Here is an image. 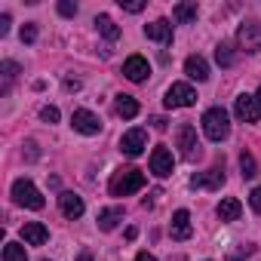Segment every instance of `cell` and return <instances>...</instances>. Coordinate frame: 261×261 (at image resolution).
<instances>
[{
  "mask_svg": "<svg viewBox=\"0 0 261 261\" xmlns=\"http://www.w3.org/2000/svg\"><path fill=\"white\" fill-rule=\"evenodd\" d=\"M145 188V172L142 169H120V172H114V178H111V185H108V191L114 194V197H129V194H136V191H142Z\"/></svg>",
  "mask_w": 261,
  "mask_h": 261,
  "instance_id": "cell-1",
  "label": "cell"
},
{
  "mask_svg": "<svg viewBox=\"0 0 261 261\" xmlns=\"http://www.w3.org/2000/svg\"><path fill=\"white\" fill-rule=\"evenodd\" d=\"M203 133L209 142H224L230 133V123H227V111L224 108H209L203 114Z\"/></svg>",
  "mask_w": 261,
  "mask_h": 261,
  "instance_id": "cell-2",
  "label": "cell"
},
{
  "mask_svg": "<svg viewBox=\"0 0 261 261\" xmlns=\"http://www.w3.org/2000/svg\"><path fill=\"white\" fill-rule=\"evenodd\" d=\"M13 200L19 203V206H25V209H43V194L34 188V181L31 178H16L13 181Z\"/></svg>",
  "mask_w": 261,
  "mask_h": 261,
  "instance_id": "cell-3",
  "label": "cell"
},
{
  "mask_svg": "<svg viewBox=\"0 0 261 261\" xmlns=\"http://www.w3.org/2000/svg\"><path fill=\"white\" fill-rule=\"evenodd\" d=\"M175 142H178V148H181V157L185 160H197L200 157V142H197V129L191 126V123H181L178 126V133H175Z\"/></svg>",
  "mask_w": 261,
  "mask_h": 261,
  "instance_id": "cell-4",
  "label": "cell"
},
{
  "mask_svg": "<svg viewBox=\"0 0 261 261\" xmlns=\"http://www.w3.org/2000/svg\"><path fill=\"white\" fill-rule=\"evenodd\" d=\"M71 126L77 129L80 136H98V133H101V120H98V114H92V111H86V108H80V111L71 114Z\"/></svg>",
  "mask_w": 261,
  "mask_h": 261,
  "instance_id": "cell-5",
  "label": "cell"
},
{
  "mask_svg": "<svg viewBox=\"0 0 261 261\" xmlns=\"http://www.w3.org/2000/svg\"><path fill=\"white\" fill-rule=\"evenodd\" d=\"M194 101H197V92H194L188 83H172V86L166 89V98H163L166 108H191Z\"/></svg>",
  "mask_w": 261,
  "mask_h": 261,
  "instance_id": "cell-6",
  "label": "cell"
},
{
  "mask_svg": "<svg viewBox=\"0 0 261 261\" xmlns=\"http://www.w3.org/2000/svg\"><path fill=\"white\" fill-rule=\"evenodd\" d=\"M237 43L246 53H261V22H243L237 31Z\"/></svg>",
  "mask_w": 261,
  "mask_h": 261,
  "instance_id": "cell-7",
  "label": "cell"
},
{
  "mask_svg": "<svg viewBox=\"0 0 261 261\" xmlns=\"http://www.w3.org/2000/svg\"><path fill=\"white\" fill-rule=\"evenodd\" d=\"M145 148H148V133L145 129H129V133L120 139V151L126 157H139V154H145Z\"/></svg>",
  "mask_w": 261,
  "mask_h": 261,
  "instance_id": "cell-8",
  "label": "cell"
},
{
  "mask_svg": "<svg viewBox=\"0 0 261 261\" xmlns=\"http://www.w3.org/2000/svg\"><path fill=\"white\" fill-rule=\"evenodd\" d=\"M233 114H237L243 123H258L261 105H258L255 95H237V98H233Z\"/></svg>",
  "mask_w": 261,
  "mask_h": 261,
  "instance_id": "cell-9",
  "label": "cell"
},
{
  "mask_svg": "<svg viewBox=\"0 0 261 261\" xmlns=\"http://www.w3.org/2000/svg\"><path fill=\"white\" fill-rule=\"evenodd\" d=\"M172 166H175L172 151H169L166 145H157V148L151 151V172H154L157 178H166V175H172Z\"/></svg>",
  "mask_w": 261,
  "mask_h": 261,
  "instance_id": "cell-10",
  "label": "cell"
},
{
  "mask_svg": "<svg viewBox=\"0 0 261 261\" xmlns=\"http://www.w3.org/2000/svg\"><path fill=\"white\" fill-rule=\"evenodd\" d=\"M123 74L133 80V83H142V80H148L151 65H148V59H145V56H129V59L123 62Z\"/></svg>",
  "mask_w": 261,
  "mask_h": 261,
  "instance_id": "cell-11",
  "label": "cell"
},
{
  "mask_svg": "<svg viewBox=\"0 0 261 261\" xmlns=\"http://www.w3.org/2000/svg\"><path fill=\"white\" fill-rule=\"evenodd\" d=\"M185 74H188L191 80L203 83V80H209V62H206L203 56H188V59H185Z\"/></svg>",
  "mask_w": 261,
  "mask_h": 261,
  "instance_id": "cell-12",
  "label": "cell"
},
{
  "mask_svg": "<svg viewBox=\"0 0 261 261\" xmlns=\"http://www.w3.org/2000/svg\"><path fill=\"white\" fill-rule=\"evenodd\" d=\"M169 230H172V240H188V237L194 233V227H191V212H188V209H178V212L172 215Z\"/></svg>",
  "mask_w": 261,
  "mask_h": 261,
  "instance_id": "cell-13",
  "label": "cell"
},
{
  "mask_svg": "<svg viewBox=\"0 0 261 261\" xmlns=\"http://www.w3.org/2000/svg\"><path fill=\"white\" fill-rule=\"evenodd\" d=\"M145 37L148 40H157V43H172V25L166 19H157V22L145 25Z\"/></svg>",
  "mask_w": 261,
  "mask_h": 261,
  "instance_id": "cell-14",
  "label": "cell"
},
{
  "mask_svg": "<svg viewBox=\"0 0 261 261\" xmlns=\"http://www.w3.org/2000/svg\"><path fill=\"white\" fill-rule=\"evenodd\" d=\"M224 185V172L221 169H209V172H197L191 178V188H209V191H218Z\"/></svg>",
  "mask_w": 261,
  "mask_h": 261,
  "instance_id": "cell-15",
  "label": "cell"
},
{
  "mask_svg": "<svg viewBox=\"0 0 261 261\" xmlns=\"http://www.w3.org/2000/svg\"><path fill=\"white\" fill-rule=\"evenodd\" d=\"M59 209H62L65 218H80V215H83V200H80L77 194L65 191V194H59Z\"/></svg>",
  "mask_w": 261,
  "mask_h": 261,
  "instance_id": "cell-16",
  "label": "cell"
},
{
  "mask_svg": "<svg viewBox=\"0 0 261 261\" xmlns=\"http://www.w3.org/2000/svg\"><path fill=\"white\" fill-rule=\"evenodd\" d=\"M22 240H25L28 246H43V243L49 240V230H46L40 221H28V224L22 227Z\"/></svg>",
  "mask_w": 261,
  "mask_h": 261,
  "instance_id": "cell-17",
  "label": "cell"
},
{
  "mask_svg": "<svg viewBox=\"0 0 261 261\" xmlns=\"http://www.w3.org/2000/svg\"><path fill=\"white\" fill-rule=\"evenodd\" d=\"M243 215V203L237 200V197H224L221 203H218V218L221 221H237Z\"/></svg>",
  "mask_w": 261,
  "mask_h": 261,
  "instance_id": "cell-18",
  "label": "cell"
},
{
  "mask_svg": "<svg viewBox=\"0 0 261 261\" xmlns=\"http://www.w3.org/2000/svg\"><path fill=\"white\" fill-rule=\"evenodd\" d=\"M197 4H194V0H188V4H175L172 7V19L178 22V25H191L194 19H197Z\"/></svg>",
  "mask_w": 261,
  "mask_h": 261,
  "instance_id": "cell-19",
  "label": "cell"
},
{
  "mask_svg": "<svg viewBox=\"0 0 261 261\" xmlns=\"http://www.w3.org/2000/svg\"><path fill=\"white\" fill-rule=\"evenodd\" d=\"M114 108H117V114H120L123 120H133V117H139V101H136L133 95H117Z\"/></svg>",
  "mask_w": 261,
  "mask_h": 261,
  "instance_id": "cell-20",
  "label": "cell"
},
{
  "mask_svg": "<svg viewBox=\"0 0 261 261\" xmlns=\"http://www.w3.org/2000/svg\"><path fill=\"white\" fill-rule=\"evenodd\" d=\"M120 218H123V206H114V209H101V212H98V227H101V230H114Z\"/></svg>",
  "mask_w": 261,
  "mask_h": 261,
  "instance_id": "cell-21",
  "label": "cell"
},
{
  "mask_svg": "<svg viewBox=\"0 0 261 261\" xmlns=\"http://www.w3.org/2000/svg\"><path fill=\"white\" fill-rule=\"evenodd\" d=\"M215 62H218L221 68H230V65L237 62V53H233V46H230V43H218V46H215Z\"/></svg>",
  "mask_w": 261,
  "mask_h": 261,
  "instance_id": "cell-22",
  "label": "cell"
},
{
  "mask_svg": "<svg viewBox=\"0 0 261 261\" xmlns=\"http://www.w3.org/2000/svg\"><path fill=\"white\" fill-rule=\"evenodd\" d=\"M95 25H98V31H101L108 40H117V37H120V28L114 25V19H111V16H98V19H95Z\"/></svg>",
  "mask_w": 261,
  "mask_h": 261,
  "instance_id": "cell-23",
  "label": "cell"
},
{
  "mask_svg": "<svg viewBox=\"0 0 261 261\" xmlns=\"http://www.w3.org/2000/svg\"><path fill=\"white\" fill-rule=\"evenodd\" d=\"M4 261H28L25 246H19V243H7V246H4Z\"/></svg>",
  "mask_w": 261,
  "mask_h": 261,
  "instance_id": "cell-24",
  "label": "cell"
},
{
  "mask_svg": "<svg viewBox=\"0 0 261 261\" xmlns=\"http://www.w3.org/2000/svg\"><path fill=\"white\" fill-rule=\"evenodd\" d=\"M240 169H243V178H252V175H258V166H255V157L252 154H240Z\"/></svg>",
  "mask_w": 261,
  "mask_h": 261,
  "instance_id": "cell-25",
  "label": "cell"
},
{
  "mask_svg": "<svg viewBox=\"0 0 261 261\" xmlns=\"http://www.w3.org/2000/svg\"><path fill=\"white\" fill-rule=\"evenodd\" d=\"M16 77H19V65L16 62H4V92H10Z\"/></svg>",
  "mask_w": 261,
  "mask_h": 261,
  "instance_id": "cell-26",
  "label": "cell"
},
{
  "mask_svg": "<svg viewBox=\"0 0 261 261\" xmlns=\"http://www.w3.org/2000/svg\"><path fill=\"white\" fill-rule=\"evenodd\" d=\"M40 120L43 123H59V108H53V105L40 108Z\"/></svg>",
  "mask_w": 261,
  "mask_h": 261,
  "instance_id": "cell-27",
  "label": "cell"
},
{
  "mask_svg": "<svg viewBox=\"0 0 261 261\" xmlns=\"http://www.w3.org/2000/svg\"><path fill=\"white\" fill-rule=\"evenodd\" d=\"M120 7H123L126 13H142V10H145L142 0H120Z\"/></svg>",
  "mask_w": 261,
  "mask_h": 261,
  "instance_id": "cell-28",
  "label": "cell"
},
{
  "mask_svg": "<svg viewBox=\"0 0 261 261\" xmlns=\"http://www.w3.org/2000/svg\"><path fill=\"white\" fill-rule=\"evenodd\" d=\"M37 40V25H25L22 28V43H34Z\"/></svg>",
  "mask_w": 261,
  "mask_h": 261,
  "instance_id": "cell-29",
  "label": "cell"
},
{
  "mask_svg": "<svg viewBox=\"0 0 261 261\" xmlns=\"http://www.w3.org/2000/svg\"><path fill=\"white\" fill-rule=\"evenodd\" d=\"M59 13L71 19V16H77V4H71V0H62V4H59Z\"/></svg>",
  "mask_w": 261,
  "mask_h": 261,
  "instance_id": "cell-30",
  "label": "cell"
},
{
  "mask_svg": "<svg viewBox=\"0 0 261 261\" xmlns=\"http://www.w3.org/2000/svg\"><path fill=\"white\" fill-rule=\"evenodd\" d=\"M249 203H252V209L261 215V188H255V191L249 194Z\"/></svg>",
  "mask_w": 261,
  "mask_h": 261,
  "instance_id": "cell-31",
  "label": "cell"
},
{
  "mask_svg": "<svg viewBox=\"0 0 261 261\" xmlns=\"http://www.w3.org/2000/svg\"><path fill=\"white\" fill-rule=\"evenodd\" d=\"M10 31V16H0V34Z\"/></svg>",
  "mask_w": 261,
  "mask_h": 261,
  "instance_id": "cell-32",
  "label": "cell"
},
{
  "mask_svg": "<svg viewBox=\"0 0 261 261\" xmlns=\"http://www.w3.org/2000/svg\"><path fill=\"white\" fill-rule=\"evenodd\" d=\"M151 123H154V129H166V117H154Z\"/></svg>",
  "mask_w": 261,
  "mask_h": 261,
  "instance_id": "cell-33",
  "label": "cell"
},
{
  "mask_svg": "<svg viewBox=\"0 0 261 261\" xmlns=\"http://www.w3.org/2000/svg\"><path fill=\"white\" fill-rule=\"evenodd\" d=\"M136 261H157V258H154L151 252H139V255H136Z\"/></svg>",
  "mask_w": 261,
  "mask_h": 261,
  "instance_id": "cell-34",
  "label": "cell"
},
{
  "mask_svg": "<svg viewBox=\"0 0 261 261\" xmlns=\"http://www.w3.org/2000/svg\"><path fill=\"white\" fill-rule=\"evenodd\" d=\"M65 86H68V89H80V80H71V77H68V80H65Z\"/></svg>",
  "mask_w": 261,
  "mask_h": 261,
  "instance_id": "cell-35",
  "label": "cell"
},
{
  "mask_svg": "<svg viewBox=\"0 0 261 261\" xmlns=\"http://www.w3.org/2000/svg\"><path fill=\"white\" fill-rule=\"evenodd\" d=\"M255 98H258V105H261V89H258V95H255Z\"/></svg>",
  "mask_w": 261,
  "mask_h": 261,
  "instance_id": "cell-36",
  "label": "cell"
},
{
  "mask_svg": "<svg viewBox=\"0 0 261 261\" xmlns=\"http://www.w3.org/2000/svg\"><path fill=\"white\" fill-rule=\"evenodd\" d=\"M233 261H240V258H233Z\"/></svg>",
  "mask_w": 261,
  "mask_h": 261,
  "instance_id": "cell-37",
  "label": "cell"
}]
</instances>
